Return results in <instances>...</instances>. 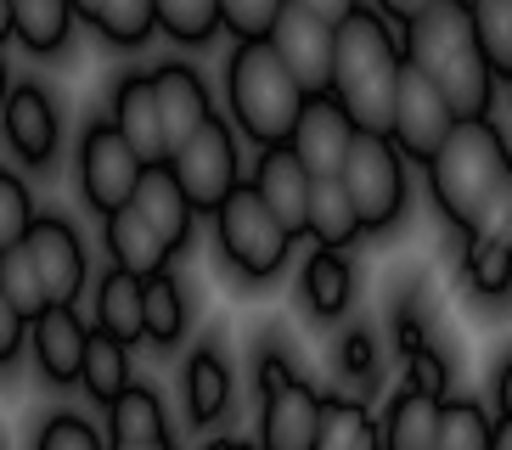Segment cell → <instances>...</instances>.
<instances>
[{
  "instance_id": "cell-1",
  "label": "cell",
  "mask_w": 512,
  "mask_h": 450,
  "mask_svg": "<svg viewBox=\"0 0 512 450\" xmlns=\"http://www.w3.org/2000/svg\"><path fill=\"white\" fill-rule=\"evenodd\" d=\"M406 62H417L451 96L456 119H484L490 96H496V62L484 51L467 0H434L428 12H417L406 23Z\"/></svg>"
},
{
  "instance_id": "cell-2",
  "label": "cell",
  "mask_w": 512,
  "mask_h": 450,
  "mask_svg": "<svg viewBox=\"0 0 512 450\" xmlns=\"http://www.w3.org/2000/svg\"><path fill=\"white\" fill-rule=\"evenodd\" d=\"M400 74H406V45L389 34V23L377 12H355L338 23V74H332V96L344 102V113L361 130L389 135L394 124V96H400Z\"/></svg>"
},
{
  "instance_id": "cell-3",
  "label": "cell",
  "mask_w": 512,
  "mask_h": 450,
  "mask_svg": "<svg viewBox=\"0 0 512 450\" xmlns=\"http://www.w3.org/2000/svg\"><path fill=\"white\" fill-rule=\"evenodd\" d=\"M226 102L242 135H254L259 147H282V141H293V124H299L310 90L299 85V74L282 62L271 40H237L226 62Z\"/></svg>"
},
{
  "instance_id": "cell-4",
  "label": "cell",
  "mask_w": 512,
  "mask_h": 450,
  "mask_svg": "<svg viewBox=\"0 0 512 450\" xmlns=\"http://www.w3.org/2000/svg\"><path fill=\"white\" fill-rule=\"evenodd\" d=\"M512 180V152L496 135L490 119H462L451 130V141L428 158V186H434V203L445 209L451 225H473L479 209Z\"/></svg>"
},
{
  "instance_id": "cell-5",
  "label": "cell",
  "mask_w": 512,
  "mask_h": 450,
  "mask_svg": "<svg viewBox=\"0 0 512 450\" xmlns=\"http://www.w3.org/2000/svg\"><path fill=\"white\" fill-rule=\"evenodd\" d=\"M214 237H220V254H226L242 276H254V282L276 276L287 248H293V231H287L282 214L265 203V192H259L254 180H242L237 192L214 209Z\"/></svg>"
},
{
  "instance_id": "cell-6",
  "label": "cell",
  "mask_w": 512,
  "mask_h": 450,
  "mask_svg": "<svg viewBox=\"0 0 512 450\" xmlns=\"http://www.w3.org/2000/svg\"><path fill=\"white\" fill-rule=\"evenodd\" d=\"M141 175H147V158L136 152V141L119 130L113 119H91L85 141H79V192L96 214H113L136 197Z\"/></svg>"
},
{
  "instance_id": "cell-7",
  "label": "cell",
  "mask_w": 512,
  "mask_h": 450,
  "mask_svg": "<svg viewBox=\"0 0 512 450\" xmlns=\"http://www.w3.org/2000/svg\"><path fill=\"white\" fill-rule=\"evenodd\" d=\"M344 180H349V192H355V203H361L366 231H389L400 220V209H406V169H400L394 135H377V130L355 135Z\"/></svg>"
},
{
  "instance_id": "cell-8",
  "label": "cell",
  "mask_w": 512,
  "mask_h": 450,
  "mask_svg": "<svg viewBox=\"0 0 512 450\" xmlns=\"http://www.w3.org/2000/svg\"><path fill=\"white\" fill-rule=\"evenodd\" d=\"M456 124H462V119H456L451 96L422 74L417 62H406V74H400V96H394V124H389L394 147L406 152V158H417V164H428V158L451 141Z\"/></svg>"
},
{
  "instance_id": "cell-9",
  "label": "cell",
  "mask_w": 512,
  "mask_h": 450,
  "mask_svg": "<svg viewBox=\"0 0 512 450\" xmlns=\"http://www.w3.org/2000/svg\"><path fill=\"white\" fill-rule=\"evenodd\" d=\"M169 169L181 175L186 197H192L197 209L214 214L242 186V180H237V135H231V124L226 119H209L192 141H186V147L169 152Z\"/></svg>"
},
{
  "instance_id": "cell-10",
  "label": "cell",
  "mask_w": 512,
  "mask_h": 450,
  "mask_svg": "<svg viewBox=\"0 0 512 450\" xmlns=\"http://www.w3.org/2000/svg\"><path fill=\"white\" fill-rule=\"evenodd\" d=\"M271 45L282 51V62L299 74V85L310 96H327L332 90V74H338V23H327L304 0H293L282 12V23H276Z\"/></svg>"
},
{
  "instance_id": "cell-11",
  "label": "cell",
  "mask_w": 512,
  "mask_h": 450,
  "mask_svg": "<svg viewBox=\"0 0 512 450\" xmlns=\"http://www.w3.org/2000/svg\"><path fill=\"white\" fill-rule=\"evenodd\" d=\"M355 135H361V124L349 119L344 102L327 90V96H310V102H304V113H299V124H293V141H287V147L304 158L310 175H344Z\"/></svg>"
},
{
  "instance_id": "cell-12",
  "label": "cell",
  "mask_w": 512,
  "mask_h": 450,
  "mask_svg": "<svg viewBox=\"0 0 512 450\" xmlns=\"http://www.w3.org/2000/svg\"><path fill=\"white\" fill-rule=\"evenodd\" d=\"M321 411H327V400H316V389L299 377L271 389L265 411H259V450H316Z\"/></svg>"
},
{
  "instance_id": "cell-13",
  "label": "cell",
  "mask_w": 512,
  "mask_h": 450,
  "mask_svg": "<svg viewBox=\"0 0 512 450\" xmlns=\"http://www.w3.org/2000/svg\"><path fill=\"white\" fill-rule=\"evenodd\" d=\"M34 366L46 383H79L85 377V355H91V327L74 315V304H51L40 321H34Z\"/></svg>"
},
{
  "instance_id": "cell-14",
  "label": "cell",
  "mask_w": 512,
  "mask_h": 450,
  "mask_svg": "<svg viewBox=\"0 0 512 450\" xmlns=\"http://www.w3.org/2000/svg\"><path fill=\"white\" fill-rule=\"evenodd\" d=\"M254 186L265 192V203H271L276 214H282V225L299 237V231H310V192H316V175L304 169V158L293 147H265L254 164Z\"/></svg>"
},
{
  "instance_id": "cell-15",
  "label": "cell",
  "mask_w": 512,
  "mask_h": 450,
  "mask_svg": "<svg viewBox=\"0 0 512 450\" xmlns=\"http://www.w3.org/2000/svg\"><path fill=\"white\" fill-rule=\"evenodd\" d=\"M152 90H158V113H164V141H169V152L186 147V141H192V135L214 119L209 90H203L197 68H186V62H164V68L152 74Z\"/></svg>"
},
{
  "instance_id": "cell-16",
  "label": "cell",
  "mask_w": 512,
  "mask_h": 450,
  "mask_svg": "<svg viewBox=\"0 0 512 450\" xmlns=\"http://www.w3.org/2000/svg\"><path fill=\"white\" fill-rule=\"evenodd\" d=\"M102 242H107V254H113V265L136 270V276H158V270H169V259H175L169 237L136 209V203H124V209L107 214Z\"/></svg>"
},
{
  "instance_id": "cell-17",
  "label": "cell",
  "mask_w": 512,
  "mask_h": 450,
  "mask_svg": "<svg viewBox=\"0 0 512 450\" xmlns=\"http://www.w3.org/2000/svg\"><path fill=\"white\" fill-rule=\"evenodd\" d=\"M29 254H34V265H40V276H46L51 304H74L79 287H85V248H79L74 231L62 220H34Z\"/></svg>"
},
{
  "instance_id": "cell-18",
  "label": "cell",
  "mask_w": 512,
  "mask_h": 450,
  "mask_svg": "<svg viewBox=\"0 0 512 450\" xmlns=\"http://www.w3.org/2000/svg\"><path fill=\"white\" fill-rule=\"evenodd\" d=\"M439 428H445V400L434 389L400 383L383 417V450H439Z\"/></svg>"
},
{
  "instance_id": "cell-19",
  "label": "cell",
  "mask_w": 512,
  "mask_h": 450,
  "mask_svg": "<svg viewBox=\"0 0 512 450\" xmlns=\"http://www.w3.org/2000/svg\"><path fill=\"white\" fill-rule=\"evenodd\" d=\"M113 124H119L136 152L147 164H169V141H164V113H158V90H152V74H124L119 90H113Z\"/></svg>"
},
{
  "instance_id": "cell-20",
  "label": "cell",
  "mask_w": 512,
  "mask_h": 450,
  "mask_svg": "<svg viewBox=\"0 0 512 450\" xmlns=\"http://www.w3.org/2000/svg\"><path fill=\"white\" fill-rule=\"evenodd\" d=\"M6 135H12V147L23 164H51L57 158V107L29 79L6 96Z\"/></svg>"
},
{
  "instance_id": "cell-21",
  "label": "cell",
  "mask_w": 512,
  "mask_h": 450,
  "mask_svg": "<svg viewBox=\"0 0 512 450\" xmlns=\"http://www.w3.org/2000/svg\"><path fill=\"white\" fill-rule=\"evenodd\" d=\"M141 214H147L158 231L169 237V248L181 254L186 242H192V220H197V203L186 197V186H181V175L169 164H147V175H141V186H136V197H130Z\"/></svg>"
},
{
  "instance_id": "cell-22",
  "label": "cell",
  "mask_w": 512,
  "mask_h": 450,
  "mask_svg": "<svg viewBox=\"0 0 512 450\" xmlns=\"http://www.w3.org/2000/svg\"><path fill=\"white\" fill-rule=\"evenodd\" d=\"M96 327L124 338V344H136L147 338V276L136 270H107L102 282H96Z\"/></svg>"
},
{
  "instance_id": "cell-23",
  "label": "cell",
  "mask_w": 512,
  "mask_h": 450,
  "mask_svg": "<svg viewBox=\"0 0 512 450\" xmlns=\"http://www.w3.org/2000/svg\"><path fill=\"white\" fill-rule=\"evenodd\" d=\"M366 231L361 203L349 192L344 175H316V192H310V237L316 248H349V242Z\"/></svg>"
},
{
  "instance_id": "cell-24",
  "label": "cell",
  "mask_w": 512,
  "mask_h": 450,
  "mask_svg": "<svg viewBox=\"0 0 512 450\" xmlns=\"http://www.w3.org/2000/svg\"><path fill=\"white\" fill-rule=\"evenodd\" d=\"M299 293H304V304H310V315H316V321L344 315L349 299H355V270H349L344 248H316V254L304 259Z\"/></svg>"
},
{
  "instance_id": "cell-25",
  "label": "cell",
  "mask_w": 512,
  "mask_h": 450,
  "mask_svg": "<svg viewBox=\"0 0 512 450\" xmlns=\"http://www.w3.org/2000/svg\"><path fill=\"white\" fill-rule=\"evenodd\" d=\"M68 23H74V0H6V29L40 57L68 45Z\"/></svg>"
},
{
  "instance_id": "cell-26",
  "label": "cell",
  "mask_w": 512,
  "mask_h": 450,
  "mask_svg": "<svg viewBox=\"0 0 512 450\" xmlns=\"http://www.w3.org/2000/svg\"><path fill=\"white\" fill-rule=\"evenodd\" d=\"M186 405H192V422H214L231 411V372L226 360H220V349H192V360H186Z\"/></svg>"
},
{
  "instance_id": "cell-27",
  "label": "cell",
  "mask_w": 512,
  "mask_h": 450,
  "mask_svg": "<svg viewBox=\"0 0 512 450\" xmlns=\"http://www.w3.org/2000/svg\"><path fill=\"white\" fill-rule=\"evenodd\" d=\"M0 299L12 304V310H23L29 321H40V315L51 310L46 276H40V265H34L29 242H17V248H0Z\"/></svg>"
},
{
  "instance_id": "cell-28",
  "label": "cell",
  "mask_w": 512,
  "mask_h": 450,
  "mask_svg": "<svg viewBox=\"0 0 512 450\" xmlns=\"http://www.w3.org/2000/svg\"><path fill=\"white\" fill-rule=\"evenodd\" d=\"M107 434H113V445H130V439H164L169 422H164L158 394L141 389V383H130L119 400L107 405Z\"/></svg>"
},
{
  "instance_id": "cell-29",
  "label": "cell",
  "mask_w": 512,
  "mask_h": 450,
  "mask_svg": "<svg viewBox=\"0 0 512 450\" xmlns=\"http://www.w3.org/2000/svg\"><path fill=\"white\" fill-rule=\"evenodd\" d=\"M316 450H383V428L366 417V405H355V400H327Z\"/></svg>"
},
{
  "instance_id": "cell-30",
  "label": "cell",
  "mask_w": 512,
  "mask_h": 450,
  "mask_svg": "<svg viewBox=\"0 0 512 450\" xmlns=\"http://www.w3.org/2000/svg\"><path fill=\"white\" fill-rule=\"evenodd\" d=\"M85 389H91V400L113 405L124 389H130V360H124V338H113V332L96 327L91 332V355H85V377H79Z\"/></svg>"
},
{
  "instance_id": "cell-31",
  "label": "cell",
  "mask_w": 512,
  "mask_h": 450,
  "mask_svg": "<svg viewBox=\"0 0 512 450\" xmlns=\"http://www.w3.org/2000/svg\"><path fill=\"white\" fill-rule=\"evenodd\" d=\"M181 332H186V299L175 287V276L158 270V276H147V338L169 349L181 344Z\"/></svg>"
},
{
  "instance_id": "cell-32",
  "label": "cell",
  "mask_w": 512,
  "mask_h": 450,
  "mask_svg": "<svg viewBox=\"0 0 512 450\" xmlns=\"http://www.w3.org/2000/svg\"><path fill=\"white\" fill-rule=\"evenodd\" d=\"M152 29H158V0H102L96 12V34L113 45H147Z\"/></svg>"
},
{
  "instance_id": "cell-33",
  "label": "cell",
  "mask_w": 512,
  "mask_h": 450,
  "mask_svg": "<svg viewBox=\"0 0 512 450\" xmlns=\"http://www.w3.org/2000/svg\"><path fill=\"white\" fill-rule=\"evenodd\" d=\"M226 17H220V0H158V29L181 45L209 40Z\"/></svg>"
},
{
  "instance_id": "cell-34",
  "label": "cell",
  "mask_w": 512,
  "mask_h": 450,
  "mask_svg": "<svg viewBox=\"0 0 512 450\" xmlns=\"http://www.w3.org/2000/svg\"><path fill=\"white\" fill-rule=\"evenodd\" d=\"M439 450H496V422L484 417V405H473V400H451V405H445Z\"/></svg>"
},
{
  "instance_id": "cell-35",
  "label": "cell",
  "mask_w": 512,
  "mask_h": 450,
  "mask_svg": "<svg viewBox=\"0 0 512 450\" xmlns=\"http://www.w3.org/2000/svg\"><path fill=\"white\" fill-rule=\"evenodd\" d=\"M473 12V29H479L484 51L496 62V74L507 79L512 74V0H467Z\"/></svg>"
},
{
  "instance_id": "cell-36",
  "label": "cell",
  "mask_w": 512,
  "mask_h": 450,
  "mask_svg": "<svg viewBox=\"0 0 512 450\" xmlns=\"http://www.w3.org/2000/svg\"><path fill=\"white\" fill-rule=\"evenodd\" d=\"M287 6L293 0H220V17L237 40H271Z\"/></svg>"
},
{
  "instance_id": "cell-37",
  "label": "cell",
  "mask_w": 512,
  "mask_h": 450,
  "mask_svg": "<svg viewBox=\"0 0 512 450\" xmlns=\"http://www.w3.org/2000/svg\"><path fill=\"white\" fill-rule=\"evenodd\" d=\"M467 282L484 299H501L512 287V248H496V242H467Z\"/></svg>"
},
{
  "instance_id": "cell-38",
  "label": "cell",
  "mask_w": 512,
  "mask_h": 450,
  "mask_svg": "<svg viewBox=\"0 0 512 450\" xmlns=\"http://www.w3.org/2000/svg\"><path fill=\"white\" fill-rule=\"evenodd\" d=\"M34 231V209H29V192L17 175H0V248H17L29 242Z\"/></svg>"
},
{
  "instance_id": "cell-39",
  "label": "cell",
  "mask_w": 512,
  "mask_h": 450,
  "mask_svg": "<svg viewBox=\"0 0 512 450\" xmlns=\"http://www.w3.org/2000/svg\"><path fill=\"white\" fill-rule=\"evenodd\" d=\"M34 450H102V434H96L85 417H74V411H57V417L40 428Z\"/></svg>"
},
{
  "instance_id": "cell-40",
  "label": "cell",
  "mask_w": 512,
  "mask_h": 450,
  "mask_svg": "<svg viewBox=\"0 0 512 450\" xmlns=\"http://www.w3.org/2000/svg\"><path fill=\"white\" fill-rule=\"evenodd\" d=\"M467 242H496V248H512V180L479 209V220L467 225Z\"/></svg>"
},
{
  "instance_id": "cell-41",
  "label": "cell",
  "mask_w": 512,
  "mask_h": 450,
  "mask_svg": "<svg viewBox=\"0 0 512 450\" xmlns=\"http://www.w3.org/2000/svg\"><path fill=\"white\" fill-rule=\"evenodd\" d=\"M338 366H344V377H355V383H366V377L377 372V338L366 327H349L344 344H338Z\"/></svg>"
},
{
  "instance_id": "cell-42",
  "label": "cell",
  "mask_w": 512,
  "mask_h": 450,
  "mask_svg": "<svg viewBox=\"0 0 512 450\" xmlns=\"http://www.w3.org/2000/svg\"><path fill=\"white\" fill-rule=\"evenodd\" d=\"M406 383H417V389H445V360H439L434 344H422L417 355H406Z\"/></svg>"
},
{
  "instance_id": "cell-43",
  "label": "cell",
  "mask_w": 512,
  "mask_h": 450,
  "mask_svg": "<svg viewBox=\"0 0 512 450\" xmlns=\"http://www.w3.org/2000/svg\"><path fill=\"white\" fill-rule=\"evenodd\" d=\"M394 344H400V355H417V349L428 344V332H422V315L394 310Z\"/></svg>"
},
{
  "instance_id": "cell-44",
  "label": "cell",
  "mask_w": 512,
  "mask_h": 450,
  "mask_svg": "<svg viewBox=\"0 0 512 450\" xmlns=\"http://www.w3.org/2000/svg\"><path fill=\"white\" fill-rule=\"evenodd\" d=\"M282 383H293V366H287L282 355H265V360H259V394L282 389Z\"/></svg>"
},
{
  "instance_id": "cell-45",
  "label": "cell",
  "mask_w": 512,
  "mask_h": 450,
  "mask_svg": "<svg viewBox=\"0 0 512 450\" xmlns=\"http://www.w3.org/2000/svg\"><path fill=\"white\" fill-rule=\"evenodd\" d=\"M304 6H310V12H321L327 23H344V17L361 12V0H304Z\"/></svg>"
},
{
  "instance_id": "cell-46",
  "label": "cell",
  "mask_w": 512,
  "mask_h": 450,
  "mask_svg": "<svg viewBox=\"0 0 512 450\" xmlns=\"http://www.w3.org/2000/svg\"><path fill=\"white\" fill-rule=\"evenodd\" d=\"M377 6H383L389 17H400V23H411V17H417V12H428L434 0H377Z\"/></svg>"
},
{
  "instance_id": "cell-47",
  "label": "cell",
  "mask_w": 512,
  "mask_h": 450,
  "mask_svg": "<svg viewBox=\"0 0 512 450\" xmlns=\"http://www.w3.org/2000/svg\"><path fill=\"white\" fill-rule=\"evenodd\" d=\"M496 405H501V411L512 417V360L501 366V377H496Z\"/></svg>"
},
{
  "instance_id": "cell-48",
  "label": "cell",
  "mask_w": 512,
  "mask_h": 450,
  "mask_svg": "<svg viewBox=\"0 0 512 450\" xmlns=\"http://www.w3.org/2000/svg\"><path fill=\"white\" fill-rule=\"evenodd\" d=\"M113 450H175V445H169V434H164V439H130V445H113Z\"/></svg>"
},
{
  "instance_id": "cell-49",
  "label": "cell",
  "mask_w": 512,
  "mask_h": 450,
  "mask_svg": "<svg viewBox=\"0 0 512 450\" xmlns=\"http://www.w3.org/2000/svg\"><path fill=\"white\" fill-rule=\"evenodd\" d=\"M496 450H512V417L501 411V422H496Z\"/></svg>"
},
{
  "instance_id": "cell-50",
  "label": "cell",
  "mask_w": 512,
  "mask_h": 450,
  "mask_svg": "<svg viewBox=\"0 0 512 450\" xmlns=\"http://www.w3.org/2000/svg\"><path fill=\"white\" fill-rule=\"evenodd\" d=\"M74 12H79V17H91V23H96V12H102V0H74Z\"/></svg>"
},
{
  "instance_id": "cell-51",
  "label": "cell",
  "mask_w": 512,
  "mask_h": 450,
  "mask_svg": "<svg viewBox=\"0 0 512 450\" xmlns=\"http://www.w3.org/2000/svg\"><path fill=\"white\" fill-rule=\"evenodd\" d=\"M203 450H254V445H242V439H214V445H203Z\"/></svg>"
},
{
  "instance_id": "cell-52",
  "label": "cell",
  "mask_w": 512,
  "mask_h": 450,
  "mask_svg": "<svg viewBox=\"0 0 512 450\" xmlns=\"http://www.w3.org/2000/svg\"><path fill=\"white\" fill-rule=\"evenodd\" d=\"M507 85H512V74H507Z\"/></svg>"
}]
</instances>
